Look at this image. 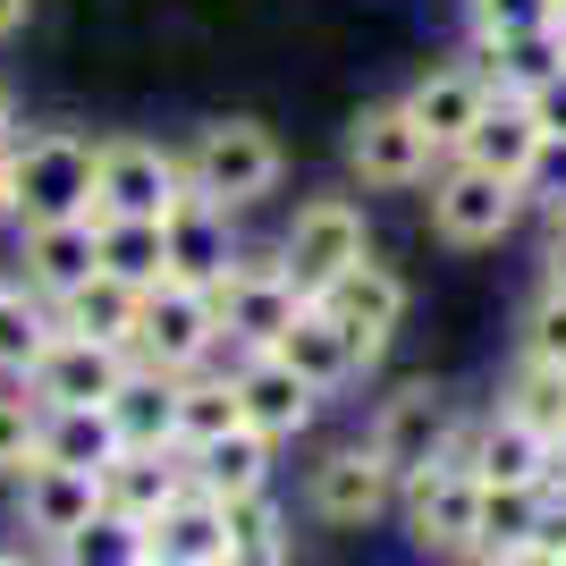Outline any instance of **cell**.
Masks as SVG:
<instances>
[{
  "instance_id": "obj_38",
  "label": "cell",
  "mask_w": 566,
  "mask_h": 566,
  "mask_svg": "<svg viewBox=\"0 0 566 566\" xmlns=\"http://www.w3.org/2000/svg\"><path fill=\"white\" fill-rule=\"evenodd\" d=\"M220 507H229V558H237V549H287V507L271 491L220 499Z\"/></svg>"
},
{
  "instance_id": "obj_3",
  "label": "cell",
  "mask_w": 566,
  "mask_h": 566,
  "mask_svg": "<svg viewBox=\"0 0 566 566\" xmlns=\"http://www.w3.org/2000/svg\"><path fill=\"white\" fill-rule=\"evenodd\" d=\"M423 220L431 237L449 245V254H499L507 237L533 220L516 178H499V169H473V161H440L423 187Z\"/></svg>"
},
{
  "instance_id": "obj_20",
  "label": "cell",
  "mask_w": 566,
  "mask_h": 566,
  "mask_svg": "<svg viewBox=\"0 0 566 566\" xmlns=\"http://www.w3.org/2000/svg\"><path fill=\"white\" fill-rule=\"evenodd\" d=\"M102 271V245H94V220H34V229H18V280L34 287V296H69L76 280H94Z\"/></svg>"
},
{
  "instance_id": "obj_15",
  "label": "cell",
  "mask_w": 566,
  "mask_h": 566,
  "mask_svg": "<svg viewBox=\"0 0 566 566\" xmlns=\"http://www.w3.org/2000/svg\"><path fill=\"white\" fill-rule=\"evenodd\" d=\"M229 380H237V406H245V431H262L271 449H287V440H305L313 423H322V389H313L305 373H287L271 347H254V355H237L229 364Z\"/></svg>"
},
{
  "instance_id": "obj_25",
  "label": "cell",
  "mask_w": 566,
  "mask_h": 566,
  "mask_svg": "<svg viewBox=\"0 0 566 566\" xmlns=\"http://www.w3.org/2000/svg\"><path fill=\"white\" fill-rule=\"evenodd\" d=\"M111 431H118V449H178V373L136 364L111 398Z\"/></svg>"
},
{
  "instance_id": "obj_17",
  "label": "cell",
  "mask_w": 566,
  "mask_h": 566,
  "mask_svg": "<svg viewBox=\"0 0 566 566\" xmlns=\"http://www.w3.org/2000/svg\"><path fill=\"white\" fill-rule=\"evenodd\" d=\"M136 373V355L127 347H102V338H51L43 364L25 373V389H34V406H111L118 380Z\"/></svg>"
},
{
  "instance_id": "obj_31",
  "label": "cell",
  "mask_w": 566,
  "mask_h": 566,
  "mask_svg": "<svg viewBox=\"0 0 566 566\" xmlns=\"http://www.w3.org/2000/svg\"><path fill=\"white\" fill-rule=\"evenodd\" d=\"M94 245H102V271L127 287H161L169 280V237L161 220H94Z\"/></svg>"
},
{
  "instance_id": "obj_32",
  "label": "cell",
  "mask_w": 566,
  "mask_h": 566,
  "mask_svg": "<svg viewBox=\"0 0 566 566\" xmlns=\"http://www.w3.org/2000/svg\"><path fill=\"white\" fill-rule=\"evenodd\" d=\"M144 558H153V533L136 516H118V507L76 524L69 542H51V566H144Z\"/></svg>"
},
{
  "instance_id": "obj_4",
  "label": "cell",
  "mask_w": 566,
  "mask_h": 566,
  "mask_svg": "<svg viewBox=\"0 0 566 566\" xmlns=\"http://www.w3.org/2000/svg\"><path fill=\"white\" fill-rule=\"evenodd\" d=\"M364 254H373V212H364L355 187L305 195L280 229V262H287V280H296V296H331Z\"/></svg>"
},
{
  "instance_id": "obj_9",
  "label": "cell",
  "mask_w": 566,
  "mask_h": 566,
  "mask_svg": "<svg viewBox=\"0 0 566 566\" xmlns=\"http://www.w3.org/2000/svg\"><path fill=\"white\" fill-rule=\"evenodd\" d=\"M305 516L331 533H373L380 516H398V473L373 457V440H338L305 465Z\"/></svg>"
},
{
  "instance_id": "obj_10",
  "label": "cell",
  "mask_w": 566,
  "mask_h": 566,
  "mask_svg": "<svg viewBox=\"0 0 566 566\" xmlns=\"http://www.w3.org/2000/svg\"><path fill=\"white\" fill-rule=\"evenodd\" d=\"M212 296H220V338H229V355L271 347V338L296 322V305H305L296 280H287V262H280V237H271V245H245Z\"/></svg>"
},
{
  "instance_id": "obj_2",
  "label": "cell",
  "mask_w": 566,
  "mask_h": 566,
  "mask_svg": "<svg viewBox=\"0 0 566 566\" xmlns=\"http://www.w3.org/2000/svg\"><path fill=\"white\" fill-rule=\"evenodd\" d=\"M465 415H473V406L457 398L449 380L415 373V380H398L389 398H373V415H364V440H373V457L406 482V473H423V465H449V457H457V431H465Z\"/></svg>"
},
{
  "instance_id": "obj_19",
  "label": "cell",
  "mask_w": 566,
  "mask_h": 566,
  "mask_svg": "<svg viewBox=\"0 0 566 566\" xmlns=\"http://www.w3.org/2000/svg\"><path fill=\"white\" fill-rule=\"evenodd\" d=\"M271 355H280L287 373H305L322 398H338V389H355V380H364V355H355V338L338 331L331 305H313V296L296 305V322L271 338Z\"/></svg>"
},
{
  "instance_id": "obj_39",
  "label": "cell",
  "mask_w": 566,
  "mask_h": 566,
  "mask_svg": "<svg viewBox=\"0 0 566 566\" xmlns=\"http://www.w3.org/2000/svg\"><path fill=\"white\" fill-rule=\"evenodd\" d=\"M524 203H533V220H566V136H549L542 153H533V169H524Z\"/></svg>"
},
{
  "instance_id": "obj_22",
  "label": "cell",
  "mask_w": 566,
  "mask_h": 566,
  "mask_svg": "<svg viewBox=\"0 0 566 566\" xmlns=\"http://www.w3.org/2000/svg\"><path fill=\"white\" fill-rule=\"evenodd\" d=\"M187 449H118L111 465H102V507H118V516L153 524L169 507V499L187 491Z\"/></svg>"
},
{
  "instance_id": "obj_45",
  "label": "cell",
  "mask_w": 566,
  "mask_h": 566,
  "mask_svg": "<svg viewBox=\"0 0 566 566\" xmlns=\"http://www.w3.org/2000/svg\"><path fill=\"white\" fill-rule=\"evenodd\" d=\"M25 25H34V0H0V43H18Z\"/></svg>"
},
{
  "instance_id": "obj_5",
  "label": "cell",
  "mask_w": 566,
  "mask_h": 566,
  "mask_svg": "<svg viewBox=\"0 0 566 566\" xmlns=\"http://www.w3.org/2000/svg\"><path fill=\"white\" fill-rule=\"evenodd\" d=\"M94 161H102V136H85V127H25L9 144L18 229H34V220H94Z\"/></svg>"
},
{
  "instance_id": "obj_44",
  "label": "cell",
  "mask_w": 566,
  "mask_h": 566,
  "mask_svg": "<svg viewBox=\"0 0 566 566\" xmlns=\"http://www.w3.org/2000/svg\"><path fill=\"white\" fill-rule=\"evenodd\" d=\"M491 566H566V549H549V542H524V549H507V558H491Z\"/></svg>"
},
{
  "instance_id": "obj_40",
  "label": "cell",
  "mask_w": 566,
  "mask_h": 566,
  "mask_svg": "<svg viewBox=\"0 0 566 566\" xmlns=\"http://www.w3.org/2000/svg\"><path fill=\"white\" fill-rule=\"evenodd\" d=\"M533 280L566 287V220H542V237H533Z\"/></svg>"
},
{
  "instance_id": "obj_37",
  "label": "cell",
  "mask_w": 566,
  "mask_h": 566,
  "mask_svg": "<svg viewBox=\"0 0 566 566\" xmlns=\"http://www.w3.org/2000/svg\"><path fill=\"white\" fill-rule=\"evenodd\" d=\"M533 25H566V18H558V0H465V43L533 34Z\"/></svg>"
},
{
  "instance_id": "obj_6",
  "label": "cell",
  "mask_w": 566,
  "mask_h": 566,
  "mask_svg": "<svg viewBox=\"0 0 566 566\" xmlns=\"http://www.w3.org/2000/svg\"><path fill=\"white\" fill-rule=\"evenodd\" d=\"M431 169H440V153H431V136L415 127V111L398 94L364 102L347 118V178L364 195H423Z\"/></svg>"
},
{
  "instance_id": "obj_23",
  "label": "cell",
  "mask_w": 566,
  "mask_h": 566,
  "mask_svg": "<svg viewBox=\"0 0 566 566\" xmlns=\"http://www.w3.org/2000/svg\"><path fill=\"white\" fill-rule=\"evenodd\" d=\"M542 118L524 111L516 94H491V111L473 118V136L457 144V161H473V169H499V178H516L524 187V169H533V153H542Z\"/></svg>"
},
{
  "instance_id": "obj_48",
  "label": "cell",
  "mask_w": 566,
  "mask_h": 566,
  "mask_svg": "<svg viewBox=\"0 0 566 566\" xmlns=\"http://www.w3.org/2000/svg\"><path fill=\"white\" fill-rule=\"evenodd\" d=\"M0 566H34V558H25V549H0Z\"/></svg>"
},
{
  "instance_id": "obj_26",
  "label": "cell",
  "mask_w": 566,
  "mask_h": 566,
  "mask_svg": "<svg viewBox=\"0 0 566 566\" xmlns=\"http://www.w3.org/2000/svg\"><path fill=\"white\" fill-rule=\"evenodd\" d=\"M60 338V322H51V296H34V287L18 280V271H0V380H18L43 364V347Z\"/></svg>"
},
{
  "instance_id": "obj_12",
  "label": "cell",
  "mask_w": 566,
  "mask_h": 566,
  "mask_svg": "<svg viewBox=\"0 0 566 566\" xmlns=\"http://www.w3.org/2000/svg\"><path fill=\"white\" fill-rule=\"evenodd\" d=\"M313 305H331V322L355 338V355H364V373H380V355L398 347V331H406V305H415V287H406L398 262L364 254L347 280H338L331 296H313Z\"/></svg>"
},
{
  "instance_id": "obj_29",
  "label": "cell",
  "mask_w": 566,
  "mask_h": 566,
  "mask_svg": "<svg viewBox=\"0 0 566 566\" xmlns=\"http://www.w3.org/2000/svg\"><path fill=\"white\" fill-rule=\"evenodd\" d=\"M229 431H245V406H237V380L229 373H178V449H212V440H229Z\"/></svg>"
},
{
  "instance_id": "obj_24",
  "label": "cell",
  "mask_w": 566,
  "mask_h": 566,
  "mask_svg": "<svg viewBox=\"0 0 566 566\" xmlns=\"http://www.w3.org/2000/svg\"><path fill=\"white\" fill-rule=\"evenodd\" d=\"M136 313H144V287L111 280V271H94V280H76L60 305H51V322L69 338H102V347H136Z\"/></svg>"
},
{
  "instance_id": "obj_14",
  "label": "cell",
  "mask_w": 566,
  "mask_h": 566,
  "mask_svg": "<svg viewBox=\"0 0 566 566\" xmlns=\"http://www.w3.org/2000/svg\"><path fill=\"white\" fill-rule=\"evenodd\" d=\"M449 465H465L473 482H491V491H542L549 482V440L533 423H516L507 406H473Z\"/></svg>"
},
{
  "instance_id": "obj_43",
  "label": "cell",
  "mask_w": 566,
  "mask_h": 566,
  "mask_svg": "<svg viewBox=\"0 0 566 566\" xmlns=\"http://www.w3.org/2000/svg\"><path fill=\"white\" fill-rule=\"evenodd\" d=\"M18 136H25V102H18V85L0 76V153H9Z\"/></svg>"
},
{
  "instance_id": "obj_11",
  "label": "cell",
  "mask_w": 566,
  "mask_h": 566,
  "mask_svg": "<svg viewBox=\"0 0 566 566\" xmlns=\"http://www.w3.org/2000/svg\"><path fill=\"white\" fill-rule=\"evenodd\" d=\"M178 195H187L178 144L102 136V161H94V220H161Z\"/></svg>"
},
{
  "instance_id": "obj_7",
  "label": "cell",
  "mask_w": 566,
  "mask_h": 566,
  "mask_svg": "<svg viewBox=\"0 0 566 566\" xmlns=\"http://www.w3.org/2000/svg\"><path fill=\"white\" fill-rule=\"evenodd\" d=\"M398 524L406 542L440 566H473V542H482V482L465 465H423L398 482Z\"/></svg>"
},
{
  "instance_id": "obj_21",
  "label": "cell",
  "mask_w": 566,
  "mask_h": 566,
  "mask_svg": "<svg viewBox=\"0 0 566 566\" xmlns=\"http://www.w3.org/2000/svg\"><path fill=\"white\" fill-rule=\"evenodd\" d=\"M144 533H153V558L161 566H229V507H220L212 491H195V482L169 499Z\"/></svg>"
},
{
  "instance_id": "obj_18",
  "label": "cell",
  "mask_w": 566,
  "mask_h": 566,
  "mask_svg": "<svg viewBox=\"0 0 566 566\" xmlns=\"http://www.w3.org/2000/svg\"><path fill=\"white\" fill-rule=\"evenodd\" d=\"M102 516V473H76V465H34L18 473V524H25V542H69L76 524H94Z\"/></svg>"
},
{
  "instance_id": "obj_13",
  "label": "cell",
  "mask_w": 566,
  "mask_h": 566,
  "mask_svg": "<svg viewBox=\"0 0 566 566\" xmlns=\"http://www.w3.org/2000/svg\"><path fill=\"white\" fill-rule=\"evenodd\" d=\"M491 69H482V60H473V51H449V60H431L423 76H415V85H406V111H415V127H423L431 136V153H440V161H457V144L473 136V118L491 111Z\"/></svg>"
},
{
  "instance_id": "obj_34",
  "label": "cell",
  "mask_w": 566,
  "mask_h": 566,
  "mask_svg": "<svg viewBox=\"0 0 566 566\" xmlns=\"http://www.w3.org/2000/svg\"><path fill=\"white\" fill-rule=\"evenodd\" d=\"M542 542V491H491L482 482V542H473V566L507 558V549Z\"/></svg>"
},
{
  "instance_id": "obj_36",
  "label": "cell",
  "mask_w": 566,
  "mask_h": 566,
  "mask_svg": "<svg viewBox=\"0 0 566 566\" xmlns=\"http://www.w3.org/2000/svg\"><path fill=\"white\" fill-rule=\"evenodd\" d=\"M43 457V406H34V389H0V482H18L25 465Z\"/></svg>"
},
{
  "instance_id": "obj_41",
  "label": "cell",
  "mask_w": 566,
  "mask_h": 566,
  "mask_svg": "<svg viewBox=\"0 0 566 566\" xmlns=\"http://www.w3.org/2000/svg\"><path fill=\"white\" fill-rule=\"evenodd\" d=\"M524 111L542 118V136H566V69H558V76H542V85L524 94Z\"/></svg>"
},
{
  "instance_id": "obj_16",
  "label": "cell",
  "mask_w": 566,
  "mask_h": 566,
  "mask_svg": "<svg viewBox=\"0 0 566 566\" xmlns=\"http://www.w3.org/2000/svg\"><path fill=\"white\" fill-rule=\"evenodd\" d=\"M161 237H169V280H187V287H220V280H229V262L245 254L237 212L212 203V195H195V187L161 212Z\"/></svg>"
},
{
  "instance_id": "obj_30",
  "label": "cell",
  "mask_w": 566,
  "mask_h": 566,
  "mask_svg": "<svg viewBox=\"0 0 566 566\" xmlns=\"http://www.w3.org/2000/svg\"><path fill=\"white\" fill-rule=\"evenodd\" d=\"M111 457H118L111 406H43V465H76V473H102Z\"/></svg>"
},
{
  "instance_id": "obj_27",
  "label": "cell",
  "mask_w": 566,
  "mask_h": 566,
  "mask_svg": "<svg viewBox=\"0 0 566 566\" xmlns=\"http://www.w3.org/2000/svg\"><path fill=\"white\" fill-rule=\"evenodd\" d=\"M482 69H491V85L499 94H533L542 76H558L566 69V25H533V34H499V43H465Z\"/></svg>"
},
{
  "instance_id": "obj_1",
  "label": "cell",
  "mask_w": 566,
  "mask_h": 566,
  "mask_svg": "<svg viewBox=\"0 0 566 566\" xmlns=\"http://www.w3.org/2000/svg\"><path fill=\"white\" fill-rule=\"evenodd\" d=\"M178 169H187L195 195H212V203H229L237 220L254 212V203H271V195L287 187V144L262 127V118H203L187 144H178Z\"/></svg>"
},
{
  "instance_id": "obj_8",
  "label": "cell",
  "mask_w": 566,
  "mask_h": 566,
  "mask_svg": "<svg viewBox=\"0 0 566 566\" xmlns=\"http://www.w3.org/2000/svg\"><path fill=\"white\" fill-rule=\"evenodd\" d=\"M220 347H229V338H220V296L212 287H187V280L144 287L136 347H127L136 364H153V373H203Z\"/></svg>"
},
{
  "instance_id": "obj_42",
  "label": "cell",
  "mask_w": 566,
  "mask_h": 566,
  "mask_svg": "<svg viewBox=\"0 0 566 566\" xmlns=\"http://www.w3.org/2000/svg\"><path fill=\"white\" fill-rule=\"evenodd\" d=\"M542 542H549V549H566V482H558V473L542 482Z\"/></svg>"
},
{
  "instance_id": "obj_47",
  "label": "cell",
  "mask_w": 566,
  "mask_h": 566,
  "mask_svg": "<svg viewBox=\"0 0 566 566\" xmlns=\"http://www.w3.org/2000/svg\"><path fill=\"white\" fill-rule=\"evenodd\" d=\"M549 473H558V482H566V431H558V440H549Z\"/></svg>"
},
{
  "instance_id": "obj_35",
  "label": "cell",
  "mask_w": 566,
  "mask_h": 566,
  "mask_svg": "<svg viewBox=\"0 0 566 566\" xmlns=\"http://www.w3.org/2000/svg\"><path fill=\"white\" fill-rule=\"evenodd\" d=\"M516 355H524V364L566 373V287L533 280V296H524V313H516Z\"/></svg>"
},
{
  "instance_id": "obj_49",
  "label": "cell",
  "mask_w": 566,
  "mask_h": 566,
  "mask_svg": "<svg viewBox=\"0 0 566 566\" xmlns=\"http://www.w3.org/2000/svg\"><path fill=\"white\" fill-rule=\"evenodd\" d=\"M144 566H161V558H144Z\"/></svg>"
},
{
  "instance_id": "obj_33",
  "label": "cell",
  "mask_w": 566,
  "mask_h": 566,
  "mask_svg": "<svg viewBox=\"0 0 566 566\" xmlns=\"http://www.w3.org/2000/svg\"><path fill=\"white\" fill-rule=\"evenodd\" d=\"M491 406H507L516 423H533L542 440H558V431H566V373H549V364H524V355H516Z\"/></svg>"
},
{
  "instance_id": "obj_46",
  "label": "cell",
  "mask_w": 566,
  "mask_h": 566,
  "mask_svg": "<svg viewBox=\"0 0 566 566\" xmlns=\"http://www.w3.org/2000/svg\"><path fill=\"white\" fill-rule=\"evenodd\" d=\"M0 229H18V169H9V153H0Z\"/></svg>"
},
{
  "instance_id": "obj_28",
  "label": "cell",
  "mask_w": 566,
  "mask_h": 566,
  "mask_svg": "<svg viewBox=\"0 0 566 566\" xmlns=\"http://www.w3.org/2000/svg\"><path fill=\"white\" fill-rule=\"evenodd\" d=\"M271 440L262 431H229V440H212V449H195L187 473H195V491H212V499H254L271 491Z\"/></svg>"
}]
</instances>
